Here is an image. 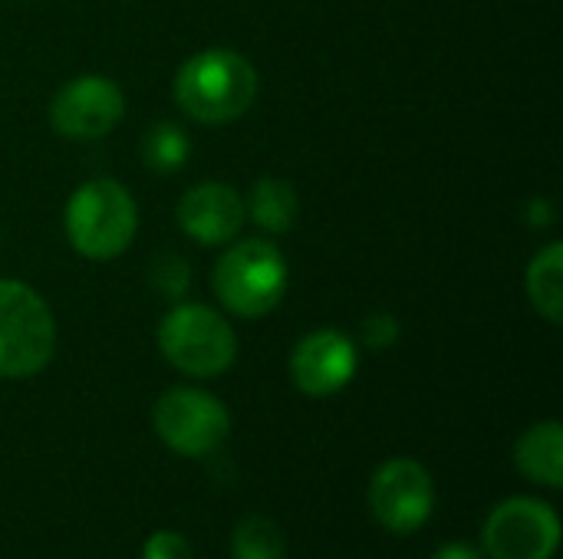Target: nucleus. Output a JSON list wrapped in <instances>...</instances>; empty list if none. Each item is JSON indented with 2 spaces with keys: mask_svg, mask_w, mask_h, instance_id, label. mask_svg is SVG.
<instances>
[{
  "mask_svg": "<svg viewBox=\"0 0 563 559\" xmlns=\"http://www.w3.org/2000/svg\"><path fill=\"white\" fill-rule=\"evenodd\" d=\"M152 418L158 438L185 458L211 455L231 432L228 409L201 389H168L155 402Z\"/></svg>",
  "mask_w": 563,
  "mask_h": 559,
  "instance_id": "obj_6",
  "label": "nucleus"
},
{
  "mask_svg": "<svg viewBox=\"0 0 563 559\" xmlns=\"http://www.w3.org/2000/svg\"><path fill=\"white\" fill-rule=\"evenodd\" d=\"M142 559H195V550L185 534L175 530H158L145 540Z\"/></svg>",
  "mask_w": 563,
  "mask_h": 559,
  "instance_id": "obj_18",
  "label": "nucleus"
},
{
  "mask_svg": "<svg viewBox=\"0 0 563 559\" xmlns=\"http://www.w3.org/2000/svg\"><path fill=\"white\" fill-rule=\"evenodd\" d=\"M188 135L178 128V125H172V122H158V125H152L148 128V135L142 138V158H145V165L152 168V171H158V175H172V171H178L181 165H185V158H188Z\"/></svg>",
  "mask_w": 563,
  "mask_h": 559,
  "instance_id": "obj_16",
  "label": "nucleus"
},
{
  "mask_svg": "<svg viewBox=\"0 0 563 559\" xmlns=\"http://www.w3.org/2000/svg\"><path fill=\"white\" fill-rule=\"evenodd\" d=\"M399 339V323L389 313H376L363 323V343L369 349H389Z\"/></svg>",
  "mask_w": 563,
  "mask_h": 559,
  "instance_id": "obj_19",
  "label": "nucleus"
},
{
  "mask_svg": "<svg viewBox=\"0 0 563 559\" xmlns=\"http://www.w3.org/2000/svg\"><path fill=\"white\" fill-rule=\"evenodd\" d=\"M122 112L125 96L112 79L79 76L56 92L49 105V122L66 138H99L122 122Z\"/></svg>",
  "mask_w": 563,
  "mask_h": 559,
  "instance_id": "obj_9",
  "label": "nucleus"
},
{
  "mask_svg": "<svg viewBox=\"0 0 563 559\" xmlns=\"http://www.w3.org/2000/svg\"><path fill=\"white\" fill-rule=\"evenodd\" d=\"M518 471L544 488L563 484V428L558 422H541L528 428L515 448Z\"/></svg>",
  "mask_w": 563,
  "mask_h": 559,
  "instance_id": "obj_12",
  "label": "nucleus"
},
{
  "mask_svg": "<svg viewBox=\"0 0 563 559\" xmlns=\"http://www.w3.org/2000/svg\"><path fill=\"white\" fill-rule=\"evenodd\" d=\"M482 544L492 559H551L561 544V521L541 501L511 497L485 521Z\"/></svg>",
  "mask_w": 563,
  "mask_h": 559,
  "instance_id": "obj_7",
  "label": "nucleus"
},
{
  "mask_svg": "<svg viewBox=\"0 0 563 559\" xmlns=\"http://www.w3.org/2000/svg\"><path fill=\"white\" fill-rule=\"evenodd\" d=\"M56 349V323L36 290L0 280V376H36Z\"/></svg>",
  "mask_w": 563,
  "mask_h": 559,
  "instance_id": "obj_5",
  "label": "nucleus"
},
{
  "mask_svg": "<svg viewBox=\"0 0 563 559\" xmlns=\"http://www.w3.org/2000/svg\"><path fill=\"white\" fill-rule=\"evenodd\" d=\"M257 96L254 66L234 49H205L175 76V99L195 122L221 125L251 109Z\"/></svg>",
  "mask_w": 563,
  "mask_h": 559,
  "instance_id": "obj_1",
  "label": "nucleus"
},
{
  "mask_svg": "<svg viewBox=\"0 0 563 559\" xmlns=\"http://www.w3.org/2000/svg\"><path fill=\"white\" fill-rule=\"evenodd\" d=\"M432 559H482V554L472 544H445Z\"/></svg>",
  "mask_w": 563,
  "mask_h": 559,
  "instance_id": "obj_20",
  "label": "nucleus"
},
{
  "mask_svg": "<svg viewBox=\"0 0 563 559\" xmlns=\"http://www.w3.org/2000/svg\"><path fill=\"white\" fill-rule=\"evenodd\" d=\"M356 376V346L340 329H317L297 343L290 356V379L303 395L323 399L340 392Z\"/></svg>",
  "mask_w": 563,
  "mask_h": 559,
  "instance_id": "obj_10",
  "label": "nucleus"
},
{
  "mask_svg": "<svg viewBox=\"0 0 563 559\" xmlns=\"http://www.w3.org/2000/svg\"><path fill=\"white\" fill-rule=\"evenodd\" d=\"M369 507L373 517L393 534L419 530L432 507H435V484L432 474L412 458L386 461L369 484Z\"/></svg>",
  "mask_w": 563,
  "mask_h": 559,
  "instance_id": "obj_8",
  "label": "nucleus"
},
{
  "mask_svg": "<svg viewBox=\"0 0 563 559\" xmlns=\"http://www.w3.org/2000/svg\"><path fill=\"white\" fill-rule=\"evenodd\" d=\"M231 554H234V559H284L287 557V544H284V534L274 521L254 514L234 527Z\"/></svg>",
  "mask_w": 563,
  "mask_h": 559,
  "instance_id": "obj_15",
  "label": "nucleus"
},
{
  "mask_svg": "<svg viewBox=\"0 0 563 559\" xmlns=\"http://www.w3.org/2000/svg\"><path fill=\"white\" fill-rule=\"evenodd\" d=\"M251 217L264 227V231H274V234H284L294 227L297 221V191L290 181H280V178H261L251 191Z\"/></svg>",
  "mask_w": 563,
  "mask_h": 559,
  "instance_id": "obj_13",
  "label": "nucleus"
},
{
  "mask_svg": "<svg viewBox=\"0 0 563 559\" xmlns=\"http://www.w3.org/2000/svg\"><path fill=\"white\" fill-rule=\"evenodd\" d=\"M66 237L89 260L119 257L139 227V211L132 194L109 178L86 181L73 191L66 204Z\"/></svg>",
  "mask_w": 563,
  "mask_h": 559,
  "instance_id": "obj_2",
  "label": "nucleus"
},
{
  "mask_svg": "<svg viewBox=\"0 0 563 559\" xmlns=\"http://www.w3.org/2000/svg\"><path fill=\"white\" fill-rule=\"evenodd\" d=\"M162 356L185 376L211 379L231 369L238 356V336L228 320L205 303L175 306L158 326Z\"/></svg>",
  "mask_w": 563,
  "mask_h": 559,
  "instance_id": "obj_4",
  "label": "nucleus"
},
{
  "mask_svg": "<svg viewBox=\"0 0 563 559\" xmlns=\"http://www.w3.org/2000/svg\"><path fill=\"white\" fill-rule=\"evenodd\" d=\"M152 283H155V290L162 297L178 300L185 293V287H188V267H185V260L175 257V254H162L155 260V267H152Z\"/></svg>",
  "mask_w": 563,
  "mask_h": 559,
  "instance_id": "obj_17",
  "label": "nucleus"
},
{
  "mask_svg": "<svg viewBox=\"0 0 563 559\" xmlns=\"http://www.w3.org/2000/svg\"><path fill=\"white\" fill-rule=\"evenodd\" d=\"M247 217V208L241 194L231 185H198L178 201V224L188 237L198 244H228L238 237L241 224Z\"/></svg>",
  "mask_w": 563,
  "mask_h": 559,
  "instance_id": "obj_11",
  "label": "nucleus"
},
{
  "mask_svg": "<svg viewBox=\"0 0 563 559\" xmlns=\"http://www.w3.org/2000/svg\"><path fill=\"white\" fill-rule=\"evenodd\" d=\"M563 247L561 244H551L544 247L534 260H531V270H528V293H531V303L534 310L551 320V323H561V303H563Z\"/></svg>",
  "mask_w": 563,
  "mask_h": 559,
  "instance_id": "obj_14",
  "label": "nucleus"
},
{
  "mask_svg": "<svg viewBox=\"0 0 563 559\" xmlns=\"http://www.w3.org/2000/svg\"><path fill=\"white\" fill-rule=\"evenodd\" d=\"M287 280V260L267 241H241L214 267L218 300L244 320L267 316L284 300Z\"/></svg>",
  "mask_w": 563,
  "mask_h": 559,
  "instance_id": "obj_3",
  "label": "nucleus"
}]
</instances>
